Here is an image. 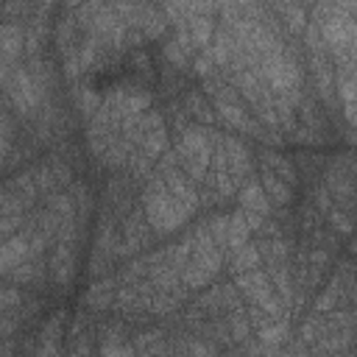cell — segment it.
<instances>
[{
  "instance_id": "cell-1",
  "label": "cell",
  "mask_w": 357,
  "mask_h": 357,
  "mask_svg": "<svg viewBox=\"0 0 357 357\" xmlns=\"http://www.w3.org/2000/svg\"><path fill=\"white\" fill-rule=\"evenodd\" d=\"M184 248H187V259L181 265V284L187 290H201L206 284H212L223 268L226 251L212 240L206 223L195 226L192 231H187L181 237Z\"/></svg>"
},
{
  "instance_id": "cell-2",
  "label": "cell",
  "mask_w": 357,
  "mask_h": 357,
  "mask_svg": "<svg viewBox=\"0 0 357 357\" xmlns=\"http://www.w3.org/2000/svg\"><path fill=\"white\" fill-rule=\"evenodd\" d=\"M142 212H145L153 234H162V237L178 231L195 215V209H190L184 201H178L170 192V187L162 181V176L156 170L145 178V187H142Z\"/></svg>"
},
{
  "instance_id": "cell-3",
  "label": "cell",
  "mask_w": 357,
  "mask_h": 357,
  "mask_svg": "<svg viewBox=\"0 0 357 357\" xmlns=\"http://www.w3.org/2000/svg\"><path fill=\"white\" fill-rule=\"evenodd\" d=\"M204 86H206V92H209V103H212V109H215V117H218L223 126H229V128H234V131H245V134L259 137V139L265 137V128H262L259 120L245 109V100L240 98V92H237L231 84L223 81V73L206 78Z\"/></svg>"
},
{
  "instance_id": "cell-4",
  "label": "cell",
  "mask_w": 357,
  "mask_h": 357,
  "mask_svg": "<svg viewBox=\"0 0 357 357\" xmlns=\"http://www.w3.org/2000/svg\"><path fill=\"white\" fill-rule=\"evenodd\" d=\"M259 73H262V81L271 86L273 95L290 98L296 103L304 98V64L298 61V56L287 45L268 53L259 61Z\"/></svg>"
},
{
  "instance_id": "cell-5",
  "label": "cell",
  "mask_w": 357,
  "mask_h": 357,
  "mask_svg": "<svg viewBox=\"0 0 357 357\" xmlns=\"http://www.w3.org/2000/svg\"><path fill=\"white\" fill-rule=\"evenodd\" d=\"M181 170L192 178V181H204L209 167H212V156H215V139L209 137V131L204 126H181V134L176 139L173 148Z\"/></svg>"
},
{
  "instance_id": "cell-6",
  "label": "cell",
  "mask_w": 357,
  "mask_h": 357,
  "mask_svg": "<svg viewBox=\"0 0 357 357\" xmlns=\"http://www.w3.org/2000/svg\"><path fill=\"white\" fill-rule=\"evenodd\" d=\"M0 73H3V86H6V103H11L14 112H20L22 117H33L36 112H42L47 92L33 78V73L28 70V64L20 61V64L6 67Z\"/></svg>"
},
{
  "instance_id": "cell-7",
  "label": "cell",
  "mask_w": 357,
  "mask_h": 357,
  "mask_svg": "<svg viewBox=\"0 0 357 357\" xmlns=\"http://www.w3.org/2000/svg\"><path fill=\"white\" fill-rule=\"evenodd\" d=\"M215 156L229 167L231 178L237 181V187H243L251 176H254V156H251V148L237 139V137H218L215 139Z\"/></svg>"
},
{
  "instance_id": "cell-8",
  "label": "cell",
  "mask_w": 357,
  "mask_h": 357,
  "mask_svg": "<svg viewBox=\"0 0 357 357\" xmlns=\"http://www.w3.org/2000/svg\"><path fill=\"white\" fill-rule=\"evenodd\" d=\"M31 259H39V254L33 251V243L28 237L25 229H20L17 234L11 237H3V248H0V268H3V276L11 273L14 268L31 262Z\"/></svg>"
},
{
  "instance_id": "cell-9",
  "label": "cell",
  "mask_w": 357,
  "mask_h": 357,
  "mask_svg": "<svg viewBox=\"0 0 357 357\" xmlns=\"http://www.w3.org/2000/svg\"><path fill=\"white\" fill-rule=\"evenodd\" d=\"M237 209H243L245 215L251 218H259V220H268L271 218V201L265 195V187L259 184L257 176H251L240 190H237Z\"/></svg>"
},
{
  "instance_id": "cell-10",
  "label": "cell",
  "mask_w": 357,
  "mask_h": 357,
  "mask_svg": "<svg viewBox=\"0 0 357 357\" xmlns=\"http://www.w3.org/2000/svg\"><path fill=\"white\" fill-rule=\"evenodd\" d=\"M75 245L78 243H70V240H56V248L50 254V276L56 284H70L73 273H75Z\"/></svg>"
},
{
  "instance_id": "cell-11",
  "label": "cell",
  "mask_w": 357,
  "mask_h": 357,
  "mask_svg": "<svg viewBox=\"0 0 357 357\" xmlns=\"http://www.w3.org/2000/svg\"><path fill=\"white\" fill-rule=\"evenodd\" d=\"M226 262H229V268H231L234 276H237V273H245V271H257V268H262L259 248H257L251 240L243 243V245L229 248V251H226Z\"/></svg>"
},
{
  "instance_id": "cell-12",
  "label": "cell",
  "mask_w": 357,
  "mask_h": 357,
  "mask_svg": "<svg viewBox=\"0 0 357 357\" xmlns=\"http://www.w3.org/2000/svg\"><path fill=\"white\" fill-rule=\"evenodd\" d=\"M114 298H117V282L112 276H98L95 282H89L84 293V304H89L92 310H109Z\"/></svg>"
},
{
  "instance_id": "cell-13",
  "label": "cell",
  "mask_w": 357,
  "mask_h": 357,
  "mask_svg": "<svg viewBox=\"0 0 357 357\" xmlns=\"http://www.w3.org/2000/svg\"><path fill=\"white\" fill-rule=\"evenodd\" d=\"M259 184L265 187V195H268V201H271L273 209H282V206H287L293 201V184H287L279 176H273L271 170H262L259 167Z\"/></svg>"
},
{
  "instance_id": "cell-14",
  "label": "cell",
  "mask_w": 357,
  "mask_h": 357,
  "mask_svg": "<svg viewBox=\"0 0 357 357\" xmlns=\"http://www.w3.org/2000/svg\"><path fill=\"white\" fill-rule=\"evenodd\" d=\"M337 98L343 106V117L351 128H357V78L337 73Z\"/></svg>"
},
{
  "instance_id": "cell-15",
  "label": "cell",
  "mask_w": 357,
  "mask_h": 357,
  "mask_svg": "<svg viewBox=\"0 0 357 357\" xmlns=\"http://www.w3.org/2000/svg\"><path fill=\"white\" fill-rule=\"evenodd\" d=\"M259 167H262V170H271L273 176L284 178L287 184L296 181V165H293L282 151H276V148H265V151H262V156H259Z\"/></svg>"
},
{
  "instance_id": "cell-16",
  "label": "cell",
  "mask_w": 357,
  "mask_h": 357,
  "mask_svg": "<svg viewBox=\"0 0 357 357\" xmlns=\"http://www.w3.org/2000/svg\"><path fill=\"white\" fill-rule=\"evenodd\" d=\"M273 11L282 14V22H284L293 33H301V31H307V25H310V11H312V8L296 6V3H279V6H273Z\"/></svg>"
},
{
  "instance_id": "cell-17",
  "label": "cell",
  "mask_w": 357,
  "mask_h": 357,
  "mask_svg": "<svg viewBox=\"0 0 357 357\" xmlns=\"http://www.w3.org/2000/svg\"><path fill=\"white\" fill-rule=\"evenodd\" d=\"M287 318H276V321H268L257 329V337H259V346L262 349H279L284 340H287Z\"/></svg>"
},
{
  "instance_id": "cell-18",
  "label": "cell",
  "mask_w": 357,
  "mask_h": 357,
  "mask_svg": "<svg viewBox=\"0 0 357 357\" xmlns=\"http://www.w3.org/2000/svg\"><path fill=\"white\" fill-rule=\"evenodd\" d=\"M326 218H329V223H332V229L337 234H349V237L354 234V212H346L340 206H332L326 212Z\"/></svg>"
},
{
  "instance_id": "cell-19",
  "label": "cell",
  "mask_w": 357,
  "mask_h": 357,
  "mask_svg": "<svg viewBox=\"0 0 357 357\" xmlns=\"http://www.w3.org/2000/svg\"><path fill=\"white\" fill-rule=\"evenodd\" d=\"M92 351V340H89V332H78L73 337V349H70V357H89Z\"/></svg>"
},
{
  "instance_id": "cell-20",
  "label": "cell",
  "mask_w": 357,
  "mask_h": 357,
  "mask_svg": "<svg viewBox=\"0 0 357 357\" xmlns=\"http://www.w3.org/2000/svg\"><path fill=\"white\" fill-rule=\"evenodd\" d=\"M351 257H357V237H351Z\"/></svg>"
}]
</instances>
